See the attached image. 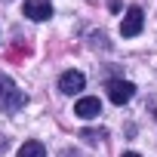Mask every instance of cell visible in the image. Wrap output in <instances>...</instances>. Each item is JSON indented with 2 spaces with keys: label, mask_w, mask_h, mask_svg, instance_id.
<instances>
[{
  "label": "cell",
  "mask_w": 157,
  "mask_h": 157,
  "mask_svg": "<svg viewBox=\"0 0 157 157\" xmlns=\"http://www.w3.org/2000/svg\"><path fill=\"white\" fill-rule=\"evenodd\" d=\"M123 157H139V154H132V151H126V154H123Z\"/></svg>",
  "instance_id": "cell-9"
},
{
  "label": "cell",
  "mask_w": 157,
  "mask_h": 157,
  "mask_svg": "<svg viewBox=\"0 0 157 157\" xmlns=\"http://www.w3.org/2000/svg\"><path fill=\"white\" fill-rule=\"evenodd\" d=\"M16 157H46V148H43V142L31 139V142H25V145L19 148V154H16Z\"/></svg>",
  "instance_id": "cell-7"
},
{
  "label": "cell",
  "mask_w": 157,
  "mask_h": 157,
  "mask_svg": "<svg viewBox=\"0 0 157 157\" xmlns=\"http://www.w3.org/2000/svg\"><path fill=\"white\" fill-rule=\"evenodd\" d=\"M25 16L31 22H46L52 19V3L49 0H25Z\"/></svg>",
  "instance_id": "cell-5"
},
{
  "label": "cell",
  "mask_w": 157,
  "mask_h": 157,
  "mask_svg": "<svg viewBox=\"0 0 157 157\" xmlns=\"http://www.w3.org/2000/svg\"><path fill=\"white\" fill-rule=\"evenodd\" d=\"M83 86H86V77H83L80 71H62V77H59V93L77 96Z\"/></svg>",
  "instance_id": "cell-4"
},
{
  "label": "cell",
  "mask_w": 157,
  "mask_h": 157,
  "mask_svg": "<svg viewBox=\"0 0 157 157\" xmlns=\"http://www.w3.org/2000/svg\"><path fill=\"white\" fill-rule=\"evenodd\" d=\"M83 139H90V142H99V139H105V129H83Z\"/></svg>",
  "instance_id": "cell-8"
},
{
  "label": "cell",
  "mask_w": 157,
  "mask_h": 157,
  "mask_svg": "<svg viewBox=\"0 0 157 157\" xmlns=\"http://www.w3.org/2000/svg\"><path fill=\"white\" fill-rule=\"evenodd\" d=\"M25 102H28V99H25V93L16 86V80L0 71V108H3L6 114H16L19 108H25Z\"/></svg>",
  "instance_id": "cell-1"
},
{
  "label": "cell",
  "mask_w": 157,
  "mask_h": 157,
  "mask_svg": "<svg viewBox=\"0 0 157 157\" xmlns=\"http://www.w3.org/2000/svg\"><path fill=\"white\" fill-rule=\"evenodd\" d=\"M142 25H145V13H142L139 6H129V10L123 13V22H120V34H123V37H136V34L142 31Z\"/></svg>",
  "instance_id": "cell-3"
},
{
  "label": "cell",
  "mask_w": 157,
  "mask_h": 157,
  "mask_svg": "<svg viewBox=\"0 0 157 157\" xmlns=\"http://www.w3.org/2000/svg\"><path fill=\"white\" fill-rule=\"evenodd\" d=\"M74 111H77V117H83V120H93V117H99V111H102V102H99L96 96H83V99H77Z\"/></svg>",
  "instance_id": "cell-6"
},
{
  "label": "cell",
  "mask_w": 157,
  "mask_h": 157,
  "mask_svg": "<svg viewBox=\"0 0 157 157\" xmlns=\"http://www.w3.org/2000/svg\"><path fill=\"white\" fill-rule=\"evenodd\" d=\"M105 90H108L111 105H126V102L136 96V86H132L129 80H108V83H105Z\"/></svg>",
  "instance_id": "cell-2"
}]
</instances>
